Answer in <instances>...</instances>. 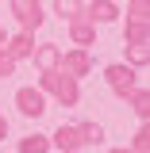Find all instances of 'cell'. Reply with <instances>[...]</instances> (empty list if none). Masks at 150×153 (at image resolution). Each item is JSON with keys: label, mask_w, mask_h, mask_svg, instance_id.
I'll return each mask as SVG.
<instances>
[{"label": "cell", "mask_w": 150, "mask_h": 153, "mask_svg": "<svg viewBox=\"0 0 150 153\" xmlns=\"http://www.w3.org/2000/svg\"><path fill=\"white\" fill-rule=\"evenodd\" d=\"M38 88L46 96H54L62 107H77V103H81V80L69 76L66 69H46V73H38Z\"/></svg>", "instance_id": "obj_1"}, {"label": "cell", "mask_w": 150, "mask_h": 153, "mask_svg": "<svg viewBox=\"0 0 150 153\" xmlns=\"http://www.w3.org/2000/svg\"><path fill=\"white\" fill-rule=\"evenodd\" d=\"M8 12L16 16L19 31H31V35L46 23V8H42V0H8Z\"/></svg>", "instance_id": "obj_2"}, {"label": "cell", "mask_w": 150, "mask_h": 153, "mask_svg": "<svg viewBox=\"0 0 150 153\" xmlns=\"http://www.w3.org/2000/svg\"><path fill=\"white\" fill-rule=\"evenodd\" d=\"M16 111L23 115V119H42V115L50 111V107H46V92H42L38 84L16 88Z\"/></svg>", "instance_id": "obj_3"}, {"label": "cell", "mask_w": 150, "mask_h": 153, "mask_svg": "<svg viewBox=\"0 0 150 153\" xmlns=\"http://www.w3.org/2000/svg\"><path fill=\"white\" fill-rule=\"evenodd\" d=\"M104 84H108L119 100H127V92L139 84V69H135V65H127V61H115V65H108V69H104Z\"/></svg>", "instance_id": "obj_4"}, {"label": "cell", "mask_w": 150, "mask_h": 153, "mask_svg": "<svg viewBox=\"0 0 150 153\" xmlns=\"http://www.w3.org/2000/svg\"><path fill=\"white\" fill-rule=\"evenodd\" d=\"M58 69H66L69 76H77V80H81V76H89V73H93V54H89L85 46L62 50V65H58Z\"/></svg>", "instance_id": "obj_5"}, {"label": "cell", "mask_w": 150, "mask_h": 153, "mask_svg": "<svg viewBox=\"0 0 150 153\" xmlns=\"http://www.w3.org/2000/svg\"><path fill=\"white\" fill-rule=\"evenodd\" d=\"M66 31H69V42L73 46H96V23L93 19H85V16H77V19H66Z\"/></svg>", "instance_id": "obj_6"}, {"label": "cell", "mask_w": 150, "mask_h": 153, "mask_svg": "<svg viewBox=\"0 0 150 153\" xmlns=\"http://www.w3.org/2000/svg\"><path fill=\"white\" fill-rule=\"evenodd\" d=\"M27 61H35L38 73L58 69V65H62V46H58V42H35V50H31V57H27Z\"/></svg>", "instance_id": "obj_7"}, {"label": "cell", "mask_w": 150, "mask_h": 153, "mask_svg": "<svg viewBox=\"0 0 150 153\" xmlns=\"http://www.w3.org/2000/svg\"><path fill=\"white\" fill-rule=\"evenodd\" d=\"M50 149H58V153H77V149H81V130L69 126V123H62V126L50 134Z\"/></svg>", "instance_id": "obj_8"}, {"label": "cell", "mask_w": 150, "mask_h": 153, "mask_svg": "<svg viewBox=\"0 0 150 153\" xmlns=\"http://www.w3.org/2000/svg\"><path fill=\"white\" fill-rule=\"evenodd\" d=\"M85 19H93L96 27L115 23V19H119V4H115V0H93V4L85 8Z\"/></svg>", "instance_id": "obj_9"}, {"label": "cell", "mask_w": 150, "mask_h": 153, "mask_svg": "<svg viewBox=\"0 0 150 153\" xmlns=\"http://www.w3.org/2000/svg\"><path fill=\"white\" fill-rule=\"evenodd\" d=\"M4 50L16 57V61H27V57H31V50H35V35H31V31H19V35L4 38Z\"/></svg>", "instance_id": "obj_10"}, {"label": "cell", "mask_w": 150, "mask_h": 153, "mask_svg": "<svg viewBox=\"0 0 150 153\" xmlns=\"http://www.w3.org/2000/svg\"><path fill=\"white\" fill-rule=\"evenodd\" d=\"M127 107L135 111V119H139V123H146V119H150V92H146V84H142V80L127 92Z\"/></svg>", "instance_id": "obj_11"}, {"label": "cell", "mask_w": 150, "mask_h": 153, "mask_svg": "<svg viewBox=\"0 0 150 153\" xmlns=\"http://www.w3.org/2000/svg\"><path fill=\"white\" fill-rule=\"evenodd\" d=\"M123 42H150V19H127L123 23Z\"/></svg>", "instance_id": "obj_12"}, {"label": "cell", "mask_w": 150, "mask_h": 153, "mask_svg": "<svg viewBox=\"0 0 150 153\" xmlns=\"http://www.w3.org/2000/svg\"><path fill=\"white\" fill-rule=\"evenodd\" d=\"M127 65H135L139 73L150 65V42H127Z\"/></svg>", "instance_id": "obj_13"}, {"label": "cell", "mask_w": 150, "mask_h": 153, "mask_svg": "<svg viewBox=\"0 0 150 153\" xmlns=\"http://www.w3.org/2000/svg\"><path fill=\"white\" fill-rule=\"evenodd\" d=\"M19 153H50V134H27L19 138Z\"/></svg>", "instance_id": "obj_14"}, {"label": "cell", "mask_w": 150, "mask_h": 153, "mask_svg": "<svg viewBox=\"0 0 150 153\" xmlns=\"http://www.w3.org/2000/svg\"><path fill=\"white\" fill-rule=\"evenodd\" d=\"M81 130V146H104V126L100 123H77Z\"/></svg>", "instance_id": "obj_15"}, {"label": "cell", "mask_w": 150, "mask_h": 153, "mask_svg": "<svg viewBox=\"0 0 150 153\" xmlns=\"http://www.w3.org/2000/svg\"><path fill=\"white\" fill-rule=\"evenodd\" d=\"M54 16L77 19V16H85V4H81V0H54Z\"/></svg>", "instance_id": "obj_16"}, {"label": "cell", "mask_w": 150, "mask_h": 153, "mask_svg": "<svg viewBox=\"0 0 150 153\" xmlns=\"http://www.w3.org/2000/svg\"><path fill=\"white\" fill-rule=\"evenodd\" d=\"M127 153H150V126L142 123L139 130H135V138L127 142Z\"/></svg>", "instance_id": "obj_17"}, {"label": "cell", "mask_w": 150, "mask_h": 153, "mask_svg": "<svg viewBox=\"0 0 150 153\" xmlns=\"http://www.w3.org/2000/svg\"><path fill=\"white\" fill-rule=\"evenodd\" d=\"M127 4V19H150V0H123Z\"/></svg>", "instance_id": "obj_18"}, {"label": "cell", "mask_w": 150, "mask_h": 153, "mask_svg": "<svg viewBox=\"0 0 150 153\" xmlns=\"http://www.w3.org/2000/svg\"><path fill=\"white\" fill-rule=\"evenodd\" d=\"M16 69H19V61H16L12 54H8L4 46H0V80H8V76H16Z\"/></svg>", "instance_id": "obj_19"}, {"label": "cell", "mask_w": 150, "mask_h": 153, "mask_svg": "<svg viewBox=\"0 0 150 153\" xmlns=\"http://www.w3.org/2000/svg\"><path fill=\"white\" fill-rule=\"evenodd\" d=\"M8 138V119H4V111H0V142Z\"/></svg>", "instance_id": "obj_20"}, {"label": "cell", "mask_w": 150, "mask_h": 153, "mask_svg": "<svg viewBox=\"0 0 150 153\" xmlns=\"http://www.w3.org/2000/svg\"><path fill=\"white\" fill-rule=\"evenodd\" d=\"M4 38H8V35H4V27H0V46H4Z\"/></svg>", "instance_id": "obj_21"}, {"label": "cell", "mask_w": 150, "mask_h": 153, "mask_svg": "<svg viewBox=\"0 0 150 153\" xmlns=\"http://www.w3.org/2000/svg\"><path fill=\"white\" fill-rule=\"evenodd\" d=\"M108 153H127V146H123V149H108Z\"/></svg>", "instance_id": "obj_22"}, {"label": "cell", "mask_w": 150, "mask_h": 153, "mask_svg": "<svg viewBox=\"0 0 150 153\" xmlns=\"http://www.w3.org/2000/svg\"><path fill=\"white\" fill-rule=\"evenodd\" d=\"M115 4H123V0H115Z\"/></svg>", "instance_id": "obj_23"}]
</instances>
